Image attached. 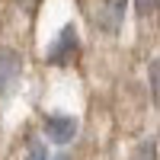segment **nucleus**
<instances>
[{
	"label": "nucleus",
	"instance_id": "nucleus-1",
	"mask_svg": "<svg viewBox=\"0 0 160 160\" xmlns=\"http://www.w3.org/2000/svg\"><path fill=\"white\" fill-rule=\"evenodd\" d=\"M80 55V38H77V29L74 26H64V29L55 35V42L48 45V55L45 61L55 64V68H64V64H74Z\"/></svg>",
	"mask_w": 160,
	"mask_h": 160
},
{
	"label": "nucleus",
	"instance_id": "nucleus-2",
	"mask_svg": "<svg viewBox=\"0 0 160 160\" xmlns=\"http://www.w3.org/2000/svg\"><path fill=\"white\" fill-rule=\"evenodd\" d=\"M42 128H45V135L55 141V144H71V141L77 138V118H74V115L51 112V115H45Z\"/></svg>",
	"mask_w": 160,
	"mask_h": 160
},
{
	"label": "nucleus",
	"instance_id": "nucleus-3",
	"mask_svg": "<svg viewBox=\"0 0 160 160\" xmlns=\"http://www.w3.org/2000/svg\"><path fill=\"white\" fill-rule=\"evenodd\" d=\"M19 71H22V58H19V51H13V48H0V96L13 90V83L19 80Z\"/></svg>",
	"mask_w": 160,
	"mask_h": 160
},
{
	"label": "nucleus",
	"instance_id": "nucleus-4",
	"mask_svg": "<svg viewBox=\"0 0 160 160\" xmlns=\"http://www.w3.org/2000/svg\"><path fill=\"white\" fill-rule=\"evenodd\" d=\"M122 16H125V0H99L96 22L106 32H118L122 29Z\"/></svg>",
	"mask_w": 160,
	"mask_h": 160
},
{
	"label": "nucleus",
	"instance_id": "nucleus-5",
	"mask_svg": "<svg viewBox=\"0 0 160 160\" xmlns=\"http://www.w3.org/2000/svg\"><path fill=\"white\" fill-rule=\"evenodd\" d=\"M131 160H157V148H154V141H144L135 148V154H131Z\"/></svg>",
	"mask_w": 160,
	"mask_h": 160
},
{
	"label": "nucleus",
	"instance_id": "nucleus-6",
	"mask_svg": "<svg viewBox=\"0 0 160 160\" xmlns=\"http://www.w3.org/2000/svg\"><path fill=\"white\" fill-rule=\"evenodd\" d=\"M151 90H154V102L160 106V58L151 61Z\"/></svg>",
	"mask_w": 160,
	"mask_h": 160
},
{
	"label": "nucleus",
	"instance_id": "nucleus-7",
	"mask_svg": "<svg viewBox=\"0 0 160 160\" xmlns=\"http://www.w3.org/2000/svg\"><path fill=\"white\" fill-rule=\"evenodd\" d=\"M26 160H51V157H48V151H45L42 141H32L29 151H26Z\"/></svg>",
	"mask_w": 160,
	"mask_h": 160
},
{
	"label": "nucleus",
	"instance_id": "nucleus-8",
	"mask_svg": "<svg viewBox=\"0 0 160 160\" xmlns=\"http://www.w3.org/2000/svg\"><path fill=\"white\" fill-rule=\"evenodd\" d=\"M135 10L141 13V16H151V13L157 10V0H135Z\"/></svg>",
	"mask_w": 160,
	"mask_h": 160
},
{
	"label": "nucleus",
	"instance_id": "nucleus-9",
	"mask_svg": "<svg viewBox=\"0 0 160 160\" xmlns=\"http://www.w3.org/2000/svg\"><path fill=\"white\" fill-rule=\"evenodd\" d=\"M16 3H19V7H22V10H26V13H29V10H32V7H35V3H38V0H16Z\"/></svg>",
	"mask_w": 160,
	"mask_h": 160
},
{
	"label": "nucleus",
	"instance_id": "nucleus-10",
	"mask_svg": "<svg viewBox=\"0 0 160 160\" xmlns=\"http://www.w3.org/2000/svg\"><path fill=\"white\" fill-rule=\"evenodd\" d=\"M55 160H71V157H68V154H58V157H55Z\"/></svg>",
	"mask_w": 160,
	"mask_h": 160
}]
</instances>
